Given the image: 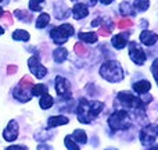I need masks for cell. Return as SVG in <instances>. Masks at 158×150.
<instances>
[{"mask_svg": "<svg viewBox=\"0 0 158 150\" xmlns=\"http://www.w3.org/2000/svg\"><path fill=\"white\" fill-rule=\"evenodd\" d=\"M103 109H104L103 101H97V100L92 101V100H87V99H82L77 109V114L81 122L89 124L92 122V120H94L100 114Z\"/></svg>", "mask_w": 158, "mask_h": 150, "instance_id": "1", "label": "cell"}, {"mask_svg": "<svg viewBox=\"0 0 158 150\" xmlns=\"http://www.w3.org/2000/svg\"><path fill=\"white\" fill-rule=\"evenodd\" d=\"M100 75L108 82H119L123 79V71L122 67L118 61L108 60L101 66Z\"/></svg>", "mask_w": 158, "mask_h": 150, "instance_id": "2", "label": "cell"}, {"mask_svg": "<svg viewBox=\"0 0 158 150\" xmlns=\"http://www.w3.org/2000/svg\"><path fill=\"white\" fill-rule=\"evenodd\" d=\"M131 117L125 110H118L108 118V125L112 131H126L131 128Z\"/></svg>", "mask_w": 158, "mask_h": 150, "instance_id": "3", "label": "cell"}, {"mask_svg": "<svg viewBox=\"0 0 158 150\" xmlns=\"http://www.w3.org/2000/svg\"><path fill=\"white\" fill-rule=\"evenodd\" d=\"M32 88H33V81L29 76H24V78L19 81L18 86L14 89V97L18 99L19 101H28L31 100V96H32Z\"/></svg>", "mask_w": 158, "mask_h": 150, "instance_id": "4", "label": "cell"}, {"mask_svg": "<svg viewBox=\"0 0 158 150\" xmlns=\"http://www.w3.org/2000/svg\"><path fill=\"white\" fill-rule=\"evenodd\" d=\"M72 35H74V27L71 24H63L50 31V38L57 45H64Z\"/></svg>", "mask_w": 158, "mask_h": 150, "instance_id": "5", "label": "cell"}, {"mask_svg": "<svg viewBox=\"0 0 158 150\" xmlns=\"http://www.w3.org/2000/svg\"><path fill=\"white\" fill-rule=\"evenodd\" d=\"M129 57L137 66H143L146 63V60H147V56H146L144 50L136 42H129Z\"/></svg>", "mask_w": 158, "mask_h": 150, "instance_id": "6", "label": "cell"}, {"mask_svg": "<svg viewBox=\"0 0 158 150\" xmlns=\"http://www.w3.org/2000/svg\"><path fill=\"white\" fill-rule=\"evenodd\" d=\"M140 140L144 146L158 143V125H148L140 134Z\"/></svg>", "mask_w": 158, "mask_h": 150, "instance_id": "7", "label": "cell"}, {"mask_svg": "<svg viewBox=\"0 0 158 150\" xmlns=\"http://www.w3.org/2000/svg\"><path fill=\"white\" fill-rule=\"evenodd\" d=\"M28 66H29L31 72H32V74L35 75L36 78L42 79V78H44V76H46L47 68L40 64V60H39L38 56H32V57L28 60Z\"/></svg>", "mask_w": 158, "mask_h": 150, "instance_id": "8", "label": "cell"}, {"mask_svg": "<svg viewBox=\"0 0 158 150\" xmlns=\"http://www.w3.org/2000/svg\"><path fill=\"white\" fill-rule=\"evenodd\" d=\"M56 92L63 99H69L71 97V84L63 76H57L56 78Z\"/></svg>", "mask_w": 158, "mask_h": 150, "instance_id": "9", "label": "cell"}, {"mask_svg": "<svg viewBox=\"0 0 158 150\" xmlns=\"http://www.w3.org/2000/svg\"><path fill=\"white\" fill-rule=\"evenodd\" d=\"M17 136H18V124H17L15 120H11L10 122H8L7 128L3 132V138H4L7 142H14V140L17 139Z\"/></svg>", "mask_w": 158, "mask_h": 150, "instance_id": "10", "label": "cell"}, {"mask_svg": "<svg viewBox=\"0 0 158 150\" xmlns=\"http://www.w3.org/2000/svg\"><path fill=\"white\" fill-rule=\"evenodd\" d=\"M131 35V32H122V33H118V35H115L114 38H112V46L115 47V49L121 50L123 49V47H126V45H128V36Z\"/></svg>", "mask_w": 158, "mask_h": 150, "instance_id": "11", "label": "cell"}, {"mask_svg": "<svg viewBox=\"0 0 158 150\" xmlns=\"http://www.w3.org/2000/svg\"><path fill=\"white\" fill-rule=\"evenodd\" d=\"M140 42L144 43L146 46H153V45H156L158 42V35L154 32H151V31L144 29L142 33H140Z\"/></svg>", "mask_w": 158, "mask_h": 150, "instance_id": "12", "label": "cell"}, {"mask_svg": "<svg viewBox=\"0 0 158 150\" xmlns=\"http://www.w3.org/2000/svg\"><path fill=\"white\" fill-rule=\"evenodd\" d=\"M87 14H89V8L83 3H77L74 6V8H72V15H74L75 19L85 18V17H87Z\"/></svg>", "mask_w": 158, "mask_h": 150, "instance_id": "13", "label": "cell"}, {"mask_svg": "<svg viewBox=\"0 0 158 150\" xmlns=\"http://www.w3.org/2000/svg\"><path fill=\"white\" fill-rule=\"evenodd\" d=\"M150 89H151V84L148 81H144V79L133 84V90L136 93H139V95H144V93H147Z\"/></svg>", "mask_w": 158, "mask_h": 150, "instance_id": "14", "label": "cell"}, {"mask_svg": "<svg viewBox=\"0 0 158 150\" xmlns=\"http://www.w3.org/2000/svg\"><path fill=\"white\" fill-rule=\"evenodd\" d=\"M53 57H54L56 63L61 64V63H64V61L67 60V57H68V52H67V49H64V47H58V49L54 50Z\"/></svg>", "mask_w": 158, "mask_h": 150, "instance_id": "15", "label": "cell"}, {"mask_svg": "<svg viewBox=\"0 0 158 150\" xmlns=\"http://www.w3.org/2000/svg\"><path fill=\"white\" fill-rule=\"evenodd\" d=\"M68 124V118L64 117V115H54V117L49 118V126L50 128H54L58 125H65Z\"/></svg>", "mask_w": 158, "mask_h": 150, "instance_id": "16", "label": "cell"}, {"mask_svg": "<svg viewBox=\"0 0 158 150\" xmlns=\"http://www.w3.org/2000/svg\"><path fill=\"white\" fill-rule=\"evenodd\" d=\"M79 39L86 43H96L97 42V33L94 32H81L79 33Z\"/></svg>", "mask_w": 158, "mask_h": 150, "instance_id": "17", "label": "cell"}, {"mask_svg": "<svg viewBox=\"0 0 158 150\" xmlns=\"http://www.w3.org/2000/svg\"><path fill=\"white\" fill-rule=\"evenodd\" d=\"M71 136H72V139H74L75 142L79 143V145H85V143L87 142L86 134H85L83 131H81V129H77V131H74V134H72Z\"/></svg>", "mask_w": 158, "mask_h": 150, "instance_id": "18", "label": "cell"}, {"mask_svg": "<svg viewBox=\"0 0 158 150\" xmlns=\"http://www.w3.org/2000/svg\"><path fill=\"white\" fill-rule=\"evenodd\" d=\"M49 22H50V15L47 13H42L40 15H39L38 21H36V28H38V29L46 28L47 25H49Z\"/></svg>", "mask_w": 158, "mask_h": 150, "instance_id": "19", "label": "cell"}, {"mask_svg": "<svg viewBox=\"0 0 158 150\" xmlns=\"http://www.w3.org/2000/svg\"><path fill=\"white\" fill-rule=\"evenodd\" d=\"M13 38L15 39V41H19V42H28L29 41V33L27 32V31L24 29H17L13 32Z\"/></svg>", "mask_w": 158, "mask_h": 150, "instance_id": "20", "label": "cell"}, {"mask_svg": "<svg viewBox=\"0 0 158 150\" xmlns=\"http://www.w3.org/2000/svg\"><path fill=\"white\" fill-rule=\"evenodd\" d=\"M31 92H32L33 96H44L49 93V88L46 85H33Z\"/></svg>", "mask_w": 158, "mask_h": 150, "instance_id": "21", "label": "cell"}, {"mask_svg": "<svg viewBox=\"0 0 158 150\" xmlns=\"http://www.w3.org/2000/svg\"><path fill=\"white\" fill-rule=\"evenodd\" d=\"M131 3L129 2H122L119 4V13L122 15H135V11L131 10Z\"/></svg>", "mask_w": 158, "mask_h": 150, "instance_id": "22", "label": "cell"}, {"mask_svg": "<svg viewBox=\"0 0 158 150\" xmlns=\"http://www.w3.org/2000/svg\"><path fill=\"white\" fill-rule=\"evenodd\" d=\"M53 103H54V100H53V97L47 93V95H44V96H42V99H40V107L43 110H47V109H50V107L53 106Z\"/></svg>", "mask_w": 158, "mask_h": 150, "instance_id": "23", "label": "cell"}, {"mask_svg": "<svg viewBox=\"0 0 158 150\" xmlns=\"http://www.w3.org/2000/svg\"><path fill=\"white\" fill-rule=\"evenodd\" d=\"M150 6V0H135L133 7L136 8V11H146Z\"/></svg>", "mask_w": 158, "mask_h": 150, "instance_id": "24", "label": "cell"}, {"mask_svg": "<svg viewBox=\"0 0 158 150\" xmlns=\"http://www.w3.org/2000/svg\"><path fill=\"white\" fill-rule=\"evenodd\" d=\"M64 143H65V148L68 149V150H81V146H79L78 143L75 142L74 139H72L71 135L65 136V139H64Z\"/></svg>", "mask_w": 158, "mask_h": 150, "instance_id": "25", "label": "cell"}, {"mask_svg": "<svg viewBox=\"0 0 158 150\" xmlns=\"http://www.w3.org/2000/svg\"><path fill=\"white\" fill-rule=\"evenodd\" d=\"M15 17L18 19H21V21H24V22H29L31 21V14H28V11H24V10H15Z\"/></svg>", "mask_w": 158, "mask_h": 150, "instance_id": "26", "label": "cell"}, {"mask_svg": "<svg viewBox=\"0 0 158 150\" xmlns=\"http://www.w3.org/2000/svg\"><path fill=\"white\" fill-rule=\"evenodd\" d=\"M44 4V0H29V8L32 11L42 10V6Z\"/></svg>", "mask_w": 158, "mask_h": 150, "instance_id": "27", "label": "cell"}, {"mask_svg": "<svg viewBox=\"0 0 158 150\" xmlns=\"http://www.w3.org/2000/svg\"><path fill=\"white\" fill-rule=\"evenodd\" d=\"M133 25V22H132V19H122V21L118 22V28L119 29H123V28H128V27H132Z\"/></svg>", "mask_w": 158, "mask_h": 150, "instance_id": "28", "label": "cell"}, {"mask_svg": "<svg viewBox=\"0 0 158 150\" xmlns=\"http://www.w3.org/2000/svg\"><path fill=\"white\" fill-rule=\"evenodd\" d=\"M151 72H153L154 78H156L157 84H158V58H156L153 63V66H151Z\"/></svg>", "mask_w": 158, "mask_h": 150, "instance_id": "29", "label": "cell"}, {"mask_svg": "<svg viewBox=\"0 0 158 150\" xmlns=\"http://www.w3.org/2000/svg\"><path fill=\"white\" fill-rule=\"evenodd\" d=\"M75 53H78V54H85V53H86V47L83 46V43H81V42H79V43H77L75 45Z\"/></svg>", "mask_w": 158, "mask_h": 150, "instance_id": "30", "label": "cell"}, {"mask_svg": "<svg viewBox=\"0 0 158 150\" xmlns=\"http://www.w3.org/2000/svg\"><path fill=\"white\" fill-rule=\"evenodd\" d=\"M98 33H100L101 36H108L110 33H111V28H104V27H101L100 31H98Z\"/></svg>", "mask_w": 158, "mask_h": 150, "instance_id": "31", "label": "cell"}, {"mask_svg": "<svg viewBox=\"0 0 158 150\" xmlns=\"http://www.w3.org/2000/svg\"><path fill=\"white\" fill-rule=\"evenodd\" d=\"M2 18L4 19V21H7V24H13V19H11V14L10 13H3L2 14Z\"/></svg>", "mask_w": 158, "mask_h": 150, "instance_id": "32", "label": "cell"}, {"mask_svg": "<svg viewBox=\"0 0 158 150\" xmlns=\"http://www.w3.org/2000/svg\"><path fill=\"white\" fill-rule=\"evenodd\" d=\"M6 150H28L27 146H15V145H13V146H8Z\"/></svg>", "mask_w": 158, "mask_h": 150, "instance_id": "33", "label": "cell"}, {"mask_svg": "<svg viewBox=\"0 0 158 150\" xmlns=\"http://www.w3.org/2000/svg\"><path fill=\"white\" fill-rule=\"evenodd\" d=\"M15 71H17V66H8V68H7V74L8 75L14 74Z\"/></svg>", "mask_w": 158, "mask_h": 150, "instance_id": "34", "label": "cell"}, {"mask_svg": "<svg viewBox=\"0 0 158 150\" xmlns=\"http://www.w3.org/2000/svg\"><path fill=\"white\" fill-rule=\"evenodd\" d=\"M101 2V4H104V6H107V4H111L114 0H100Z\"/></svg>", "mask_w": 158, "mask_h": 150, "instance_id": "35", "label": "cell"}, {"mask_svg": "<svg viewBox=\"0 0 158 150\" xmlns=\"http://www.w3.org/2000/svg\"><path fill=\"white\" fill-rule=\"evenodd\" d=\"M148 150H158V145H156L154 148H151V149H148Z\"/></svg>", "mask_w": 158, "mask_h": 150, "instance_id": "36", "label": "cell"}, {"mask_svg": "<svg viewBox=\"0 0 158 150\" xmlns=\"http://www.w3.org/2000/svg\"><path fill=\"white\" fill-rule=\"evenodd\" d=\"M3 33H4V29H3V28L0 27V35H3Z\"/></svg>", "mask_w": 158, "mask_h": 150, "instance_id": "37", "label": "cell"}, {"mask_svg": "<svg viewBox=\"0 0 158 150\" xmlns=\"http://www.w3.org/2000/svg\"><path fill=\"white\" fill-rule=\"evenodd\" d=\"M0 3H2V0H0ZM3 14V11H2V8H0V15H2Z\"/></svg>", "mask_w": 158, "mask_h": 150, "instance_id": "38", "label": "cell"}]
</instances>
